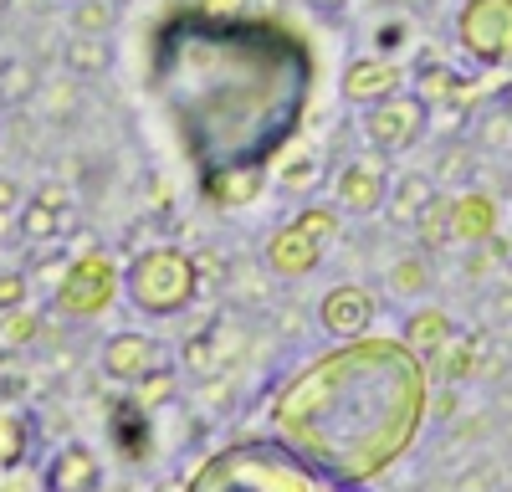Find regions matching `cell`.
Segmentation results:
<instances>
[{"label": "cell", "instance_id": "cell-1", "mask_svg": "<svg viewBox=\"0 0 512 492\" xmlns=\"http://www.w3.org/2000/svg\"><path fill=\"white\" fill-rule=\"evenodd\" d=\"M431 380L400 339H344L297 369L272 405L277 436L354 487L390 472L420 436Z\"/></svg>", "mask_w": 512, "mask_h": 492}, {"label": "cell", "instance_id": "cell-2", "mask_svg": "<svg viewBox=\"0 0 512 492\" xmlns=\"http://www.w3.org/2000/svg\"><path fill=\"white\" fill-rule=\"evenodd\" d=\"M185 492H359L287 441H236L195 467Z\"/></svg>", "mask_w": 512, "mask_h": 492}, {"label": "cell", "instance_id": "cell-3", "mask_svg": "<svg viewBox=\"0 0 512 492\" xmlns=\"http://www.w3.org/2000/svg\"><path fill=\"white\" fill-rule=\"evenodd\" d=\"M195 257L180 252V246H149V252H139L134 262H128L123 272V293L128 303H134L139 313L149 318H175L195 303Z\"/></svg>", "mask_w": 512, "mask_h": 492}, {"label": "cell", "instance_id": "cell-4", "mask_svg": "<svg viewBox=\"0 0 512 492\" xmlns=\"http://www.w3.org/2000/svg\"><path fill=\"white\" fill-rule=\"evenodd\" d=\"M118 287H123V272L113 267L108 252H82L62 267V277L52 287V308L62 318H98L113 308Z\"/></svg>", "mask_w": 512, "mask_h": 492}, {"label": "cell", "instance_id": "cell-5", "mask_svg": "<svg viewBox=\"0 0 512 492\" xmlns=\"http://www.w3.org/2000/svg\"><path fill=\"white\" fill-rule=\"evenodd\" d=\"M456 41L472 62L507 67L512 62V0H466L456 16Z\"/></svg>", "mask_w": 512, "mask_h": 492}, {"label": "cell", "instance_id": "cell-6", "mask_svg": "<svg viewBox=\"0 0 512 492\" xmlns=\"http://www.w3.org/2000/svg\"><path fill=\"white\" fill-rule=\"evenodd\" d=\"M425 108L415 93H395V98H379V103H369V113H364V134H369V144L379 149V154H405L410 144H420V134H425Z\"/></svg>", "mask_w": 512, "mask_h": 492}, {"label": "cell", "instance_id": "cell-7", "mask_svg": "<svg viewBox=\"0 0 512 492\" xmlns=\"http://www.w3.org/2000/svg\"><path fill=\"white\" fill-rule=\"evenodd\" d=\"M318 323L328 328L333 339H364L369 328H374V298H369V287H359V282L328 287L323 303H318Z\"/></svg>", "mask_w": 512, "mask_h": 492}, {"label": "cell", "instance_id": "cell-8", "mask_svg": "<svg viewBox=\"0 0 512 492\" xmlns=\"http://www.w3.org/2000/svg\"><path fill=\"white\" fill-rule=\"evenodd\" d=\"M164 364V349H159V339H149V334H113L108 344H103V375L108 380H118V385H134L139 375H149V369H159Z\"/></svg>", "mask_w": 512, "mask_h": 492}, {"label": "cell", "instance_id": "cell-9", "mask_svg": "<svg viewBox=\"0 0 512 492\" xmlns=\"http://www.w3.org/2000/svg\"><path fill=\"white\" fill-rule=\"evenodd\" d=\"M103 487V462L93 446L82 441H67L52 451L47 462V492H98Z\"/></svg>", "mask_w": 512, "mask_h": 492}, {"label": "cell", "instance_id": "cell-10", "mask_svg": "<svg viewBox=\"0 0 512 492\" xmlns=\"http://www.w3.org/2000/svg\"><path fill=\"white\" fill-rule=\"evenodd\" d=\"M323 262V241L313 231H303L297 221H287L272 241H267V267L277 277H308L313 267Z\"/></svg>", "mask_w": 512, "mask_h": 492}, {"label": "cell", "instance_id": "cell-11", "mask_svg": "<svg viewBox=\"0 0 512 492\" xmlns=\"http://www.w3.org/2000/svg\"><path fill=\"white\" fill-rule=\"evenodd\" d=\"M400 88H405V67L395 57H359L344 72L349 103H379V98H395Z\"/></svg>", "mask_w": 512, "mask_h": 492}, {"label": "cell", "instance_id": "cell-12", "mask_svg": "<svg viewBox=\"0 0 512 492\" xmlns=\"http://www.w3.org/2000/svg\"><path fill=\"white\" fill-rule=\"evenodd\" d=\"M16 226H21V236L36 241V246L57 241V236L67 231V190H62V185H41V190L21 205V211H16Z\"/></svg>", "mask_w": 512, "mask_h": 492}, {"label": "cell", "instance_id": "cell-13", "mask_svg": "<svg viewBox=\"0 0 512 492\" xmlns=\"http://www.w3.org/2000/svg\"><path fill=\"white\" fill-rule=\"evenodd\" d=\"M262 190H267V170H262V164H226V170L205 175V195L216 205H226V211H241V205H251Z\"/></svg>", "mask_w": 512, "mask_h": 492}, {"label": "cell", "instance_id": "cell-14", "mask_svg": "<svg viewBox=\"0 0 512 492\" xmlns=\"http://www.w3.org/2000/svg\"><path fill=\"white\" fill-rule=\"evenodd\" d=\"M497 236V200L482 195V190H466V195H451V241H466L477 246Z\"/></svg>", "mask_w": 512, "mask_h": 492}, {"label": "cell", "instance_id": "cell-15", "mask_svg": "<svg viewBox=\"0 0 512 492\" xmlns=\"http://www.w3.org/2000/svg\"><path fill=\"white\" fill-rule=\"evenodd\" d=\"M338 205H349L354 216H369L384 205V190H390V180L379 175V164H344L338 170Z\"/></svg>", "mask_w": 512, "mask_h": 492}, {"label": "cell", "instance_id": "cell-16", "mask_svg": "<svg viewBox=\"0 0 512 492\" xmlns=\"http://www.w3.org/2000/svg\"><path fill=\"white\" fill-rule=\"evenodd\" d=\"M108 436H113V446L123 451L128 462H149V410L144 405H134V400H118L113 405V421H108Z\"/></svg>", "mask_w": 512, "mask_h": 492}, {"label": "cell", "instance_id": "cell-17", "mask_svg": "<svg viewBox=\"0 0 512 492\" xmlns=\"http://www.w3.org/2000/svg\"><path fill=\"white\" fill-rule=\"evenodd\" d=\"M384 200H390V221H400V226H415V216H420L425 205L436 200V185H431V175L405 170V175H395V180H390Z\"/></svg>", "mask_w": 512, "mask_h": 492}, {"label": "cell", "instance_id": "cell-18", "mask_svg": "<svg viewBox=\"0 0 512 492\" xmlns=\"http://www.w3.org/2000/svg\"><path fill=\"white\" fill-rule=\"evenodd\" d=\"M456 82H461V72L446 67L441 57H420V62H415V98H420L425 108H446L451 93H456Z\"/></svg>", "mask_w": 512, "mask_h": 492}, {"label": "cell", "instance_id": "cell-19", "mask_svg": "<svg viewBox=\"0 0 512 492\" xmlns=\"http://www.w3.org/2000/svg\"><path fill=\"white\" fill-rule=\"evenodd\" d=\"M31 451V426H26V410L16 405H0V467H21Z\"/></svg>", "mask_w": 512, "mask_h": 492}, {"label": "cell", "instance_id": "cell-20", "mask_svg": "<svg viewBox=\"0 0 512 492\" xmlns=\"http://www.w3.org/2000/svg\"><path fill=\"white\" fill-rule=\"evenodd\" d=\"M405 339H410V349H446L451 344V318L441 313V308H415L410 313V323H405Z\"/></svg>", "mask_w": 512, "mask_h": 492}, {"label": "cell", "instance_id": "cell-21", "mask_svg": "<svg viewBox=\"0 0 512 492\" xmlns=\"http://www.w3.org/2000/svg\"><path fill=\"white\" fill-rule=\"evenodd\" d=\"M175 395H180V380H175V369H164V364H159V369H149V375H139L134 385H128V400L144 405L149 416H154L159 405H169Z\"/></svg>", "mask_w": 512, "mask_h": 492}, {"label": "cell", "instance_id": "cell-22", "mask_svg": "<svg viewBox=\"0 0 512 492\" xmlns=\"http://www.w3.org/2000/svg\"><path fill=\"white\" fill-rule=\"evenodd\" d=\"M62 57H67V67H72L77 77H98V72H108V47H103V36H72Z\"/></svg>", "mask_w": 512, "mask_h": 492}, {"label": "cell", "instance_id": "cell-23", "mask_svg": "<svg viewBox=\"0 0 512 492\" xmlns=\"http://www.w3.org/2000/svg\"><path fill=\"white\" fill-rule=\"evenodd\" d=\"M415 231H420V241L425 246H446L451 241V195H436L425 211L415 216Z\"/></svg>", "mask_w": 512, "mask_h": 492}, {"label": "cell", "instance_id": "cell-24", "mask_svg": "<svg viewBox=\"0 0 512 492\" xmlns=\"http://www.w3.org/2000/svg\"><path fill=\"white\" fill-rule=\"evenodd\" d=\"M185 369H195V375H216V369L226 364V349H221V334H195L185 339Z\"/></svg>", "mask_w": 512, "mask_h": 492}, {"label": "cell", "instance_id": "cell-25", "mask_svg": "<svg viewBox=\"0 0 512 492\" xmlns=\"http://www.w3.org/2000/svg\"><path fill=\"white\" fill-rule=\"evenodd\" d=\"M36 334H41V313H31L26 303L6 308V318H0V344H6V349H26Z\"/></svg>", "mask_w": 512, "mask_h": 492}, {"label": "cell", "instance_id": "cell-26", "mask_svg": "<svg viewBox=\"0 0 512 492\" xmlns=\"http://www.w3.org/2000/svg\"><path fill=\"white\" fill-rule=\"evenodd\" d=\"M472 170H477V154H472V144H451V149H441L436 154V180L441 185H461V180H472Z\"/></svg>", "mask_w": 512, "mask_h": 492}, {"label": "cell", "instance_id": "cell-27", "mask_svg": "<svg viewBox=\"0 0 512 492\" xmlns=\"http://www.w3.org/2000/svg\"><path fill=\"white\" fill-rule=\"evenodd\" d=\"M477 144L482 149H512V108L507 103H497L492 113H482V123H477Z\"/></svg>", "mask_w": 512, "mask_h": 492}, {"label": "cell", "instance_id": "cell-28", "mask_svg": "<svg viewBox=\"0 0 512 492\" xmlns=\"http://www.w3.org/2000/svg\"><path fill=\"white\" fill-rule=\"evenodd\" d=\"M36 93V67L31 62H6L0 67V103H21V98H31Z\"/></svg>", "mask_w": 512, "mask_h": 492}, {"label": "cell", "instance_id": "cell-29", "mask_svg": "<svg viewBox=\"0 0 512 492\" xmlns=\"http://www.w3.org/2000/svg\"><path fill=\"white\" fill-rule=\"evenodd\" d=\"M108 26H113V6H108V0H77L72 36H108Z\"/></svg>", "mask_w": 512, "mask_h": 492}, {"label": "cell", "instance_id": "cell-30", "mask_svg": "<svg viewBox=\"0 0 512 492\" xmlns=\"http://www.w3.org/2000/svg\"><path fill=\"white\" fill-rule=\"evenodd\" d=\"M425 282H431V272H425L420 257H400V262L390 267V287H395L400 298H420V293H425Z\"/></svg>", "mask_w": 512, "mask_h": 492}, {"label": "cell", "instance_id": "cell-31", "mask_svg": "<svg viewBox=\"0 0 512 492\" xmlns=\"http://www.w3.org/2000/svg\"><path fill=\"white\" fill-rule=\"evenodd\" d=\"M292 221H297V226H303V231H313V236H318L323 246H328V241L338 236V216L328 211V205H308V211H297Z\"/></svg>", "mask_w": 512, "mask_h": 492}, {"label": "cell", "instance_id": "cell-32", "mask_svg": "<svg viewBox=\"0 0 512 492\" xmlns=\"http://www.w3.org/2000/svg\"><path fill=\"white\" fill-rule=\"evenodd\" d=\"M313 180H318V159H313V154H308V159L297 154V159L282 164V185H287V190H308Z\"/></svg>", "mask_w": 512, "mask_h": 492}, {"label": "cell", "instance_id": "cell-33", "mask_svg": "<svg viewBox=\"0 0 512 492\" xmlns=\"http://www.w3.org/2000/svg\"><path fill=\"white\" fill-rule=\"evenodd\" d=\"M26 293H31V287H26L21 272H0V313H6V308H21Z\"/></svg>", "mask_w": 512, "mask_h": 492}, {"label": "cell", "instance_id": "cell-34", "mask_svg": "<svg viewBox=\"0 0 512 492\" xmlns=\"http://www.w3.org/2000/svg\"><path fill=\"white\" fill-rule=\"evenodd\" d=\"M21 205H26V200H21V185H16L11 175H0V216H16Z\"/></svg>", "mask_w": 512, "mask_h": 492}, {"label": "cell", "instance_id": "cell-35", "mask_svg": "<svg viewBox=\"0 0 512 492\" xmlns=\"http://www.w3.org/2000/svg\"><path fill=\"white\" fill-rule=\"evenodd\" d=\"M400 41H405V21H384V26L374 31V47H379V52H395Z\"/></svg>", "mask_w": 512, "mask_h": 492}, {"label": "cell", "instance_id": "cell-36", "mask_svg": "<svg viewBox=\"0 0 512 492\" xmlns=\"http://www.w3.org/2000/svg\"><path fill=\"white\" fill-rule=\"evenodd\" d=\"M200 11L205 16H231V11H241V0H200Z\"/></svg>", "mask_w": 512, "mask_h": 492}, {"label": "cell", "instance_id": "cell-37", "mask_svg": "<svg viewBox=\"0 0 512 492\" xmlns=\"http://www.w3.org/2000/svg\"><path fill=\"white\" fill-rule=\"evenodd\" d=\"M52 93V113H67L72 108V88H62V82H57V88H47Z\"/></svg>", "mask_w": 512, "mask_h": 492}, {"label": "cell", "instance_id": "cell-38", "mask_svg": "<svg viewBox=\"0 0 512 492\" xmlns=\"http://www.w3.org/2000/svg\"><path fill=\"white\" fill-rule=\"evenodd\" d=\"M313 6H318V11H344L349 0H313Z\"/></svg>", "mask_w": 512, "mask_h": 492}, {"label": "cell", "instance_id": "cell-39", "mask_svg": "<svg viewBox=\"0 0 512 492\" xmlns=\"http://www.w3.org/2000/svg\"><path fill=\"white\" fill-rule=\"evenodd\" d=\"M502 103H507V108H512V88H507V98H502Z\"/></svg>", "mask_w": 512, "mask_h": 492}, {"label": "cell", "instance_id": "cell-40", "mask_svg": "<svg viewBox=\"0 0 512 492\" xmlns=\"http://www.w3.org/2000/svg\"><path fill=\"white\" fill-rule=\"evenodd\" d=\"M6 62H11V57H6V52H0V67H6Z\"/></svg>", "mask_w": 512, "mask_h": 492}]
</instances>
